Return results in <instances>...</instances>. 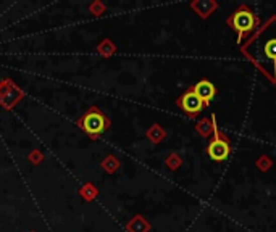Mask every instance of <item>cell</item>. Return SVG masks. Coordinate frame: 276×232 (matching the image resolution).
Listing matches in <instances>:
<instances>
[{"instance_id":"1","label":"cell","mask_w":276,"mask_h":232,"mask_svg":"<svg viewBox=\"0 0 276 232\" xmlns=\"http://www.w3.org/2000/svg\"><path fill=\"white\" fill-rule=\"evenodd\" d=\"M241 52L276 86V15L241 44Z\"/></svg>"},{"instance_id":"2","label":"cell","mask_w":276,"mask_h":232,"mask_svg":"<svg viewBox=\"0 0 276 232\" xmlns=\"http://www.w3.org/2000/svg\"><path fill=\"white\" fill-rule=\"evenodd\" d=\"M76 125L79 126V129H82L84 134H87L92 141H96V139L101 137L110 128L112 121L97 106H90L81 118H78Z\"/></svg>"},{"instance_id":"3","label":"cell","mask_w":276,"mask_h":232,"mask_svg":"<svg viewBox=\"0 0 276 232\" xmlns=\"http://www.w3.org/2000/svg\"><path fill=\"white\" fill-rule=\"evenodd\" d=\"M226 23L237 33V42L241 44L245 36H249L258 26V17L247 5H241L233 12Z\"/></svg>"},{"instance_id":"4","label":"cell","mask_w":276,"mask_h":232,"mask_svg":"<svg viewBox=\"0 0 276 232\" xmlns=\"http://www.w3.org/2000/svg\"><path fill=\"white\" fill-rule=\"evenodd\" d=\"M212 121H213V137L210 139L209 147H207V153L215 161H223L228 158L229 152H231V144H229V139L218 129L215 114H212Z\"/></svg>"},{"instance_id":"5","label":"cell","mask_w":276,"mask_h":232,"mask_svg":"<svg viewBox=\"0 0 276 232\" xmlns=\"http://www.w3.org/2000/svg\"><path fill=\"white\" fill-rule=\"evenodd\" d=\"M23 98H25V90L15 81H12V77L0 79V106L4 110H12Z\"/></svg>"},{"instance_id":"6","label":"cell","mask_w":276,"mask_h":232,"mask_svg":"<svg viewBox=\"0 0 276 232\" xmlns=\"http://www.w3.org/2000/svg\"><path fill=\"white\" fill-rule=\"evenodd\" d=\"M178 106L181 108V110L189 114V118H196V116L201 113L204 110L205 103L202 102V98L199 97L193 87H189L184 94L178 98Z\"/></svg>"},{"instance_id":"7","label":"cell","mask_w":276,"mask_h":232,"mask_svg":"<svg viewBox=\"0 0 276 232\" xmlns=\"http://www.w3.org/2000/svg\"><path fill=\"white\" fill-rule=\"evenodd\" d=\"M194 92L202 98V102L205 103V106L209 105L213 97L217 95V87L213 86V84L210 81H207V79H202V81H199L196 86H193Z\"/></svg>"},{"instance_id":"8","label":"cell","mask_w":276,"mask_h":232,"mask_svg":"<svg viewBox=\"0 0 276 232\" xmlns=\"http://www.w3.org/2000/svg\"><path fill=\"white\" fill-rule=\"evenodd\" d=\"M126 229H128V232H147L150 229V226L141 214H136L134 218L126 224Z\"/></svg>"},{"instance_id":"9","label":"cell","mask_w":276,"mask_h":232,"mask_svg":"<svg viewBox=\"0 0 276 232\" xmlns=\"http://www.w3.org/2000/svg\"><path fill=\"white\" fill-rule=\"evenodd\" d=\"M193 9L197 12V15H201L202 18H207L215 9H217V4L210 2V0H202V2H193Z\"/></svg>"},{"instance_id":"10","label":"cell","mask_w":276,"mask_h":232,"mask_svg":"<svg viewBox=\"0 0 276 232\" xmlns=\"http://www.w3.org/2000/svg\"><path fill=\"white\" fill-rule=\"evenodd\" d=\"M97 52H99V55H102L104 58H109L117 52V45H115L110 39H104V41L97 45Z\"/></svg>"},{"instance_id":"11","label":"cell","mask_w":276,"mask_h":232,"mask_svg":"<svg viewBox=\"0 0 276 232\" xmlns=\"http://www.w3.org/2000/svg\"><path fill=\"white\" fill-rule=\"evenodd\" d=\"M97 187L92 182H86V184H82V187L79 189V195L82 197V200H86V202H92L96 197H97Z\"/></svg>"},{"instance_id":"12","label":"cell","mask_w":276,"mask_h":232,"mask_svg":"<svg viewBox=\"0 0 276 232\" xmlns=\"http://www.w3.org/2000/svg\"><path fill=\"white\" fill-rule=\"evenodd\" d=\"M102 168L105 169L107 173L109 174H113L117 169L120 168V161H118V158L117 157H113V155H107V157L102 160Z\"/></svg>"},{"instance_id":"13","label":"cell","mask_w":276,"mask_h":232,"mask_svg":"<svg viewBox=\"0 0 276 232\" xmlns=\"http://www.w3.org/2000/svg\"><path fill=\"white\" fill-rule=\"evenodd\" d=\"M147 137L150 139V141H152L153 144H158V142L165 137V131H163V128H160L158 125H153V126L147 131Z\"/></svg>"},{"instance_id":"14","label":"cell","mask_w":276,"mask_h":232,"mask_svg":"<svg viewBox=\"0 0 276 232\" xmlns=\"http://www.w3.org/2000/svg\"><path fill=\"white\" fill-rule=\"evenodd\" d=\"M196 129H197V133H201L202 136H210L212 133H213V121H210V120H201L199 121V125L196 126Z\"/></svg>"},{"instance_id":"15","label":"cell","mask_w":276,"mask_h":232,"mask_svg":"<svg viewBox=\"0 0 276 232\" xmlns=\"http://www.w3.org/2000/svg\"><path fill=\"white\" fill-rule=\"evenodd\" d=\"M44 158H45V155H44L41 150H37V149L33 150V152H31V153L28 155V160H29L33 165H39V163H42Z\"/></svg>"},{"instance_id":"16","label":"cell","mask_w":276,"mask_h":232,"mask_svg":"<svg viewBox=\"0 0 276 232\" xmlns=\"http://www.w3.org/2000/svg\"><path fill=\"white\" fill-rule=\"evenodd\" d=\"M89 12L94 15V17H101V15L105 12V5L102 4V2H92L90 5H89Z\"/></svg>"},{"instance_id":"17","label":"cell","mask_w":276,"mask_h":232,"mask_svg":"<svg viewBox=\"0 0 276 232\" xmlns=\"http://www.w3.org/2000/svg\"><path fill=\"white\" fill-rule=\"evenodd\" d=\"M166 165L170 166L171 169H176V168H178V166L181 165V158L178 157V155H171V157H168Z\"/></svg>"},{"instance_id":"18","label":"cell","mask_w":276,"mask_h":232,"mask_svg":"<svg viewBox=\"0 0 276 232\" xmlns=\"http://www.w3.org/2000/svg\"><path fill=\"white\" fill-rule=\"evenodd\" d=\"M257 165L260 166V169H263V171H266L268 168H270V165H271V161L268 160L266 157H262L258 161H257Z\"/></svg>"},{"instance_id":"19","label":"cell","mask_w":276,"mask_h":232,"mask_svg":"<svg viewBox=\"0 0 276 232\" xmlns=\"http://www.w3.org/2000/svg\"><path fill=\"white\" fill-rule=\"evenodd\" d=\"M29 232H36V230H29Z\"/></svg>"}]
</instances>
